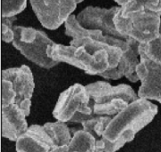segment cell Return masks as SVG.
I'll use <instances>...</instances> for the list:
<instances>
[{
    "mask_svg": "<svg viewBox=\"0 0 161 152\" xmlns=\"http://www.w3.org/2000/svg\"><path fill=\"white\" fill-rule=\"evenodd\" d=\"M119 8V5L110 8L87 6L77 15V20L86 29L98 30L106 36L124 39L117 30L114 22V17Z\"/></svg>",
    "mask_w": 161,
    "mask_h": 152,
    "instance_id": "30bf717a",
    "label": "cell"
},
{
    "mask_svg": "<svg viewBox=\"0 0 161 152\" xmlns=\"http://www.w3.org/2000/svg\"><path fill=\"white\" fill-rule=\"evenodd\" d=\"M2 108V137L16 142L29 126L26 114L15 103Z\"/></svg>",
    "mask_w": 161,
    "mask_h": 152,
    "instance_id": "7c38bea8",
    "label": "cell"
},
{
    "mask_svg": "<svg viewBox=\"0 0 161 152\" xmlns=\"http://www.w3.org/2000/svg\"><path fill=\"white\" fill-rule=\"evenodd\" d=\"M115 2L118 4V5H119V6H123L125 4H127V3H129L131 1H134V0H114Z\"/></svg>",
    "mask_w": 161,
    "mask_h": 152,
    "instance_id": "44dd1931",
    "label": "cell"
},
{
    "mask_svg": "<svg viewBox=\"0 0 161 152\" xmlns=\"http://www.w3.org/2000/svg\"><path fill=\"white\" fill-rule=\"evenodd\" d=\"M32 10L42 26L55 30L72 15L78 3L76 0H29Z\"/></svg>",
    "mask_w": 161,
    "mask_h": 152,
    "instance_id": "ba28073f",
    "label": "cell"
},
{
    "mask_svg": "<svg viewBox=\"0 0 161 152\" xmlns=\"http://www.w3.org/2000/svg\"><path fill=\"white\" fill-rule=\"evenodd\" d=\"M112 117L109 116H97L87 119L81 125L85 131L88 132L96 139L98 143V151L104 152V144L103 142V135L106 127L111 120Z\"/></svg>",
    "mask_w": 161,
    "mask_h": 152,
    "instance_id": "9a60e30c",
    "label": "cell"
},
{
    "mask_svg": "<svg viewBox=\"0 0 161 152\" xmlns=\"http://www.w3.org/2000/svg\"><path fill=\"white\" fill-rule=\"evenodd\" d=\"M68 149L69 152H97L98 143L91 133L81 129L74 132Z\"/></svg>",
    "mask_w": 161,
    "mask_h": 152,
    "instance_id": "5bb4252c",
    "label": "cell"
},
{
    "mask_svg": "<svg viewBox=\"0 0 161 152\" xmlns=\"http://www.w3.org/2000/svg\"><path fill=\"white\" fill-rule=\"evenodd\" d=\"M16 94L11 81L2 79L1 80V107H6L15 103Z\"/></svg>",
    "mask_w": 161,
    "mask_h": 152,
    "instance_id": "d6986e66",
    "label": "cell"
},
{
    "mask_svg": "<svg viewBox=\"0 0 161 152\" xmlns=\"http://www.w3.org/2000/svg\"><path fill=\"white\" fill-rule=\"evenodd\" d=\"M160 34H161V22H160Z\"/></svg>",
    "mask_w": 161,
    "mask_h": 152,
    "instance_id": "cb8c5ba5",
    "label": "cell"
},
{
    "mask_svg": "<svg viewBox=\"0 0 161 152\" xmlns=\"http://www.w3.org/2000/svg\"><path fill=\"white\" fill-rule=\"evenodd\" d=\"M140 54H143L152 62L161 65V34L155 40L139 45Z\"/></svg>",
    "mask_w": 161,
    "mask_h": 152,
    "instance_id": "e0dca14e",
    "label": "cell"
},
{
    "mask_svg": "<svg viewBox=\"0 0 161 152\" xmlns=\"http://www.w3.org/2000/svg\"><path fill=\"white\" fill-rule=\"evenodd\" d=\"M53 117L64 123L82 124L94 116L91 107V98L86 85L75 84L59 95L53 110Z\"/></svg>",
    "mask_w": 161,
    "mask_h": 152,
    "instance_id": "52a82bcc",
    "label": "cell"
},
{
    "mask_svg": "<svg viewBox=\"0 0 161 152\" xmlns=\"http://www.w3.org/2000/svg\"><path fill=\"white\" fill-rule=\"evenodd\" d=\"M17 20V16L2 17L1 19V38L5 43H13L14 39V22Z\"/></svg>",
    "mask_w": 161,
    "mask_h": 152,
    "instance_id": "ffe728a7",
    "label": "cell"
},
{
    "mask_svg": "<svg viewBox=\"0 0 161 152\" xmlns=\"http://www.w3.org/2000/svg\"><path fill=\"white\" fill-rule=\"evenodd\" d=\"M71 138L67 123L62 121L32 125L15 142L16 152H52L68 146Z\"/></svg>",
    "mask_w": 161,
    "mask_h": 152,
    "instance_id": "7a4b0ae2",
    "label": "cell"
},
{
    "mask_svg": "<svg viewBox=\"0 0 161 152\" xmlns=\"http://www.w3.org/2000/svg\"><path fill=\"white\" fill-rule=\"evenodd\" d=\"M127 46L123 51V55L121 57L119 64V68L123 72L124 77L132 83H136L139 81L138 76L136 73V68L140 63V51L139 45L140 43L133 38H126Z\"/></svg>",
    "mask_w": 161,
    "mask_h": 152,
    "instance_id": "4fadbf2b",
    "label": "cell"
},
{
    "mask_svg": "<svg viewBox=\"0 0 161 152\" xmlns=\"http://www.w3.org/2000/svg\"><path fill=\"white\" fill-rule=\"evenodd\" d=\"M158 113V106L140 98L112 117L103 135L104 152H116L135 139Z\"/></svg>",
    "mask_w": 161,
    "mask_h": 152,
    "instance_id": "6da1fadb",
    "label": "cell"
},
{
    "mask_svg": "<svg viewBox=\"0 0 161 152\" xmlns=\"http://www.w3.org/2000/svg\"><path fill=\"white\" fill-rule=\"evenodd\" d=\"M140 59L136 68V73L141 81L138 96L161 103V65L152 62L143 54H140Z\"/></svg>",
    "mask_w": 161,
    "mask_h": 152,
    "instance_id": "8fae6325",
    "label": "cell"
},
{
    "mask_svg": "<svg viewBox=\"0 0 161 152\" xmlns=\"http://www.w3.org/2000/svg\"><path fill=\"white\" fill-rule=\"evenodd\" d=\"M160 16L147 11L122 14L119 8L114 17L115 26L125 40L130 37L140 44H146L159 37Z\"/></svg>",
    "mask_w": 161,
    "mask_h": 152,
    "instance_id": "5b68a950",
    "label": "cell"
},
{
    "mask_svg": "<svg viewBox=\"0 0 161 152\" xmlns=\"http://www.w3.org/2000/svg\"><path fill=\"white\" fill-rule=\"evenodd\" d=\"M76 1H77V3H78V4H79V3H82V2L85 1V0H76Z\"/></svg>",
    "mask_w": 161,
    "mask_h": 152,
    "instance_id": "603a6c76",
    "label": "cell"
},
{
    "mask_svg": "<svg viewBox=\"0 0 161 152\" xmlns=\"http://www.w3.org/2000/svg\"><path fill=\"white\" fill-rule=\"evenodd\" d=\"M2 79L11 81L16 94L15 104H17L28 116L31 114V99L34 93L35 83L31 68L27 65L19 68H10L2 70Z\"/></svg>",
    "mask_w": 161,
    "mask_h": 152,
    "instance_id": "9c48e42d",
    "label": "cell"
},
{
    "mask_svg": "<svg viewBox=\"0 0 161 152\" xmlns=\"http://www.w3.org/2000/svg\"><path fill=\"white\" fill-rule=\"evenodd\" d=\"M94 116L114 117L128 105L139 99L138 94L125 84L111 85L108 82L97 81L86 84Z\"/></svg>",
    "mask_w": 161,
    "mask_h": 152,
    "instance_id": "3957f363",
    "label": "cell"
},
{
    "mask_svg": "<svg viewBox=\"0 0 161 152\" xmlns=\"http://www.w3.org/2000/svg\"><path fill=\"white\" fill-rule=\"evenodd\" d=\"M13 46L30 62L43 68H52L58 64L47 55L48 47L54 44L47 34L31 27L14 26Z\"/></svg>",
    "mask_w": 161,
    "mask_h": 152,
    "instance_id": "8992f818",
    "label": "cell"
},
{
    "mask_svg": "<svg viewBox=\"0 0 161 152\" xmlns=\"http://www.w3.org/2000/svg\"><path fill=\"white\" fill-rule=\"evenodd\" d=\"M52 152H69V149H68V146H63V147L58 148V149H56L53 150Z\"/></svg>",
    "mask_w": 161,
    "mask_h": 152,
    "instance_id": "7402d4cb",
    "label": "cell"
},
{
    "mask_svg": "<svg viewBox=\"0 0 161 152\" xmlns=\"http://www.w3.org/2000/svg\"><path fill=\"white\" fill-rule=\"evenodd\" d=\"M28 0H1L2 17L17 16L26 8Z\"/></svg>",
    "mask_w": 161,
    "mask_h": 152,
    "instance_id": "ac0fdd59",
    "label": "cell"
},
{
    "mask_svg": "<svg viewBox=\"0 0 161 152\" xmlns=\"http://www.w3.org/2000/svg\"><path fill=\"white\" fill-rule=\"evenodd\" d=\"M152 12L161 15V0H134L120 6L122 14L135 12Z\"/></svg>",
    "mask_w": 161,
    "mask_h": 152,
    "instance_id": "2e32d148",
    "label": "cell"
},
{
    "mask_svg": "<svg viewBox=\"0 0 161 152\" xmlns=\"http://www.w3.org/2000/svg\"><path fill=\"white\" fill-rule=\"evenodd\" d=\"M47 55L57 62L69 64L88 75L100 76L111 68L109 53L104 49L92 52L84 46L76 47L54 43L47 49Z\"/></svg>",
    "mask_w": 161,
    "mask_h": 152,
    "instance_id": "277c9868",
    "label": "cell"
}]
</instances>
